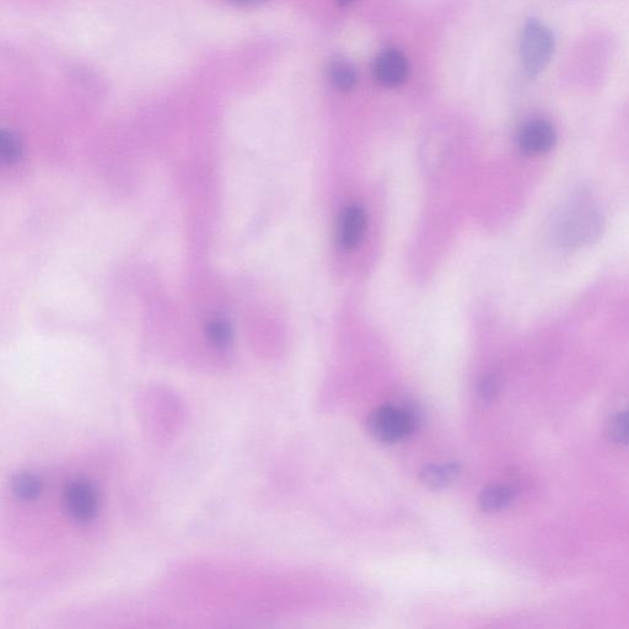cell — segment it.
Segmentation results:
<instances>
[{
    "label": "cell",
    "mask_w": 629,
    "mask_h": 629,
    "mask_svg": "<svg viewBox=\"0 0 629 629\" xmlns=\"http://www.w3.org/2000/svg\"><path fill=\"white\" fill-rule=\"evenodd\" d=\"M367 229V214L359 204H349L338 220L337 240L343 250L357 249Z\"/></svg>",
    "instance_id": "8992f818"
},
{
    "label": "cell",
    "mask_w": 629,
    "mask_h": 629,
    "mask_svg": "<svg viewBox=\"0 0 629 629\" xmlns=\"http://www.w3.org/2000/svg\"><path fill=\"white\" fill-rule=\"evenodd\" d=\"M461 466L455 462L446 464H433L424 467L421 472V481L424 486L433 491L448 488L459 480Z\"/></svg>",
    "instance_id": "ba28073f"
},
{
    "label": "cell",
    "mask_w": 629,
    "mask_h": 629,
    "mask_svg": "<svg viewBox=\"0 0 629 629\" xmlns=\"http://www.w3.org/2000/svg\"><path fill=\"white\" fill-rule=\"evenodd\" d=\"M514 492L507 486H489L483 489L480 496V505L485 512H499L509 507L513 502Z\"/></svg>",
    "instance_id": "30bf717a"
},
{
    "label": "cell",
    "mask_w": 629,
    "mask_h": 629,
    "mask_svg": "<svg viewBox=\"0 0 629 629\" xmlns=\"http://www.w3.org/2000/svg\"><path fill=\"white\" fill-rule=\"evenodd\" d=\"M502 381L497 374H487L478 383L477 392L483 401L489 402L496 399L501 391Z\"/></svg>",
    "instance_id": "9a60e30c"
},
{
    "label": "cell",
    "mask_w": 629,
    "mask_h": 629,
    "mask_svg": "<svg viewBox=\"0 0 629 629\" xmlns=\"http://www.w3.org/2000/svg\"><path fill=\"white\" fill-rule=\"evenodd\" d=\"M375 79L387 88H395L405 82L408 74V62L400 51L387 50L376 59Z\"/></svg>",
    "instance_id": "52a82bcc"
},
{
    "label": "cell",
    "mask_w": 629,
    "mask_h": 629,
    "mask_svg": "<svg viewBox=\"0 0 629 629\" xmlns=\"http://www.w3.org/2000/svg\"><path fill=\"white\" fill-rule=\"evenodd\" d=\"M604 224V215L593 197L579 192L557 212L552 223V236L564 249H577L598 240Z\"/></svg>",
    "instance_id": "6da1fadb"
},
{
    "label": "cell",
    "mask_w": 629,
    "mask_h": 629,
    "mask_svg": "<svg viewBox=\"0 0 629 629\" xmlns=\"http://www.w3.org/2000/svg\"><path fill=\"white\" fill-rule=\"evenodd\" d=\"M556 50V40L552 31L537 20L525 25L520 40V57L525 74L537 78L545 71Z\"/></svg>",
    "instance_id": "3957f363"
},
{
    "label": "cell",
    "mask_w": 629,
    "mask_h": 629,
    "mask_svg": "<svg viewBox=\"0 0 629 629\" xmlns=\"http://www.w3.org/2000/svg\"><path fill=\"white\" fill-rule=\"evenodd\" d=\"M329 77L331 83L341 91L352 90L358 82L356 68L353 67L351 62L346 61V59H335V61L331 62Z\"/></svg>",
    "instance_id": "8fae6325"
},
{
    "label": "cell",
    "mask_w": 629,
    "mask_h": 629,
    "mask_svg": "<svg viewBox=\"0 0 629 629\" xmlns=\"http://www.w3.org/2000/svg\"><path fill=\"white\" fill-rule=\"evenodd\" d=\"M229 2L239 5H254L263 2V0H229Z\"/></svg>",
    "instance_id": "2e32d148"
},
{
    "label": "cell",
    "mask_w": 629,
    "mask_h": 629,
    "mask_svg": "<svg viewBox=\"0 0 629 629\" xmlns=\"http://www.w3.org/2000/svg\"><path fill=\"white\" fill-rule=\"evenodd\" d=\"M607 435L617 444H629V410L617 413L607 424Z\"/></svg>",
    "instance_id": "5bb4252c"
},
{
    "label": "cell",
    "mask_w": 629,
    "mask_h": 629,
    "mask_svg": "<svg viewBox=\"0 0 629 629\" xmlns=\"http://www.w3.org/2000/svg\"><path fill=\"white\" fill-rule=\"evenodd\" d=\"M63 505L75 523L89 524L99 514V489L88 478H75L64 487Z\"/></svg>",
    "instance_id": "277c9868"
},
{
    "label": "cell",
    "mask_w": 629,
    "mask_h": 629,
    "mask_svg": "<svg viewBox=\"0 0 629 629\" xmlns=\"http://www.w3.org/2000/svg\"><path fill=\"white\" fill-rule=\"evenodd\" d=\"M557 144V131L550 121L544 118H535L525 123L520 129L518 145L520 152L528 157H539V155L551 152Z\"/></svg>",
    "instance_id": "5b68a950"
},
{
    "label": "cell",
    "mask_w": 629,
    "mask_h": 629,
    "mask_svg": "<svg viewBox=\"0 0 629 629\" xmlns=\"http://www.w3.org/2000/svg\"><path fill=\"white\" fill-rule=\"evenodd\" d=\"M418 415L410 405H386L376 408L368 417V430L381 443L394 444L415 432Z\"/></svg>",
    "instance_id": "7a4b0ae2"
},
{
    "label": "cell",
    "mask_w": 629,
    "mask_h": 629,
    "mask_svg": "<svg viewBox=\"0 0 629 629\" xmlns=\"http://www.w3.org/2000/svg\"><path fill=\"white\" fill-rule=\"evenodd\" d=\"M10 486H12L14 496L25 502L36 501L43 492L41 478L31 472L16 473L12 478V482H10Z\"/></svg>",
    "instance_id": "9c48e42d"
},
{
    "label": "cell",
    "mask_w": 629,
    "mask_h": 629,
    "mask_svg": "<svg viewBox=\"0 0 629 629\" xmlns=\"http://www.w3.org/2000/svg\"><path fill=\"white\" fill-rule=\"evenodd\" d=\"M206 335L212 346L219 351L230 348L234 341L233 326H231L230 321L223 319V317L209 322L206 327Z\"/></svg>",
    "instance_id": "7c38bea8"
},
{
    "label": "cell",
    "mask_w": 629,
    "mask_h": 629,
    "mask_svg": "<svg viewBox=\"0 0 629 629\" xmlns=\"http://www.w3.org/2000/svg\"><path fill=\"white\" fill-rule=\"evenodd\" d=\"M354 2H357V0H338V3H340L341 5H349Z\"/></svg>",
    "instance_id": "e0dca14e"
},
{
    "label": "cell",
    "mask_w": 629,
    "mask_h": 629,
    "mask_svg": "<svg viewBox=\"0 0 629 629\" xmlns=\"http://www.w3.org/2000/svg\"><path fill=\"white\" fill-rule=\"evenodd\" d=\"M0 157L5 164H18L23 157V143L18 134L4 129L0 134Z\"/></svg>",
    "instance_id": "4fadbf2b"
}]
</instances>
